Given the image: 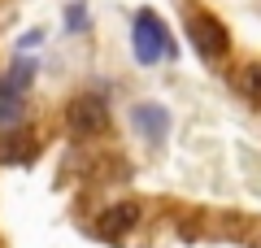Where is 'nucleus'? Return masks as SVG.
<instances>
[{"instance_id": "f257e3e1", "label": "nucleus", "mask_w": 261, "mask_h": 248, "mask_svg": "<svg viewBox=\"0 0 261 248\" xmlns=\"http://www.w3.org/2000/svg\"><path fill=\"white\" fill-rule=\"evenodd\" d=\"M135 57H140L144 65H152V61H161V57H174V39H170V31L161 27V18L157 13H135Z\"/></svg>"}, {"instance_id": "f03ea898", "label": "nucleus", "mask_w": 261, "mask_h": 248, "mask_svg": "<svg viewBox=\"0 0 261 248\" xmlns=\"http://www.w3.org/2000/svg\"><path fill=\"white\" fill-rule=\"evenodd\" d=\"M187 35H192V48L205 57V61H222V57L231 53V35H226V27L214 13H192V18H187Z\"/></svg>"}, {"instance_id": "7ed1b4c3", "label": "nucleus", "mask_w": 261, "mask_h": 248, "mask_svg": "<svg viewBox=\"0 0 261 248\" xmlns=\"http://www.w3.org/2000/svg\"><path fill=\"white\" fill-rule=\"evenodd\" d=\"M65 127L74 131V135H96V131H105L109 127V105H105V96H96V92L74 96V101L65 105Z\"/></svg>"}, {"instance_id": "20e7f679", "label": "nucleus", "mask_w": 261, "mask_h": 248, "mask_svg": "<svg viewBox=\"0 0 261 248\" xmlns=\"http://www.w3.org/2000/svg\"><path fill=\"white\" fill-rule=\"evenodd\" d=\"M35 153H39L35 131H27V127H9L5 135H0V165H27Z\"/></svg>"}, {"instance_id": "39448f33", "label": "nucleus", "mask_w": 261, "mask_h": 248, "mask_svg": "<svg viewBox=\"0 0 261 248\" xmlns=\"http://www.w3.org/2000/svg\"><path fill=\"white\" fill-rule=\"evenodd\" d=\"M135 222H140V205H135V201L109 205V209L100 213V235L105 239H122L126 231H135Z\"/></svg>"}, {"instance_id": "423d86ee", "label": "nucleus", "mask_w": 261, "mask_h": 248, "mask_svg": "<svg viewBox=\"0 0 261 248\" xmlns=\"http://www.w3.org/2000/svg\"><path fill=\"white\" fill-rule=\"evenodd\" d=\"M135 131H140L144 139H152V144H161L166 139V131H170V113L161 109V105H135Z\"/></svg>"}, {"instance_id": "0eeeda50", "label": "nucleus", "mask_w": 261, "mask_h": 248, "mask_svg": "<svg viewBox=\"0 0 261 248\" xmlns=\"http://www.w3.org/2000/svg\"><path fill=\"white\" fill-rule=\"evenodd\" d=\"M235 87H240V96H248L252 105H261V61H248L240 74H235Z\"/></svg>"}]
</instances>
